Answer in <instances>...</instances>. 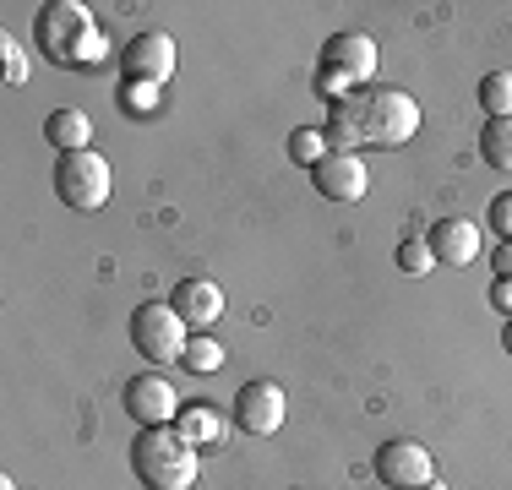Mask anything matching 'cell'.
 Here are the masks:
<instances>
[{
  "instance_id": "obj_23",
  "label": "cell",
  "mask_w": 512,
  "mask_h": 490,
  "mask_svg": "<svg viewBox=\"0 0 512 490\" xmlns=\"http://www.w3.org/2000/svg\"><path fill=\"white\" fill-rule=\"evenodd\" d=\"M491 229H496L502 240H512V191H502V196L491 202Z\"/></svg>"
},
{
  "instance_id": "obj_16",
  "label": "cell",
  "mask_w": 512,
  "mask_h": 490,
  "mask_svg": "<svg viewBox=\"0 0 512 490\" xmlns=\"http://www.w3.org/2000/svg\"><path fill=\"white\" fill-rule=\"evenodd\" d=\"M480 158H485L491 169H502V175H512V115L485 120V131H480Z\"/></svg>"
},
{
  "instance_id": "obj_22",
  "label": "cell",
  "mask_w": 512,
  "mask_h": 490,
  "mask_svg": "<svg viewBox=\"0 0 512 490\" xmlns=\"http://www.w3.org/2000/svg\"><path fill=\"white\" fill-rule=\"evenodd\" d=\"M158 93H164V88H153V82H126V88H120V98H126L131 115H153V109H158Z\"/></svg>"
},
{
  "instance_id": "obj_8",
  "label": "cell",
  "mask_w": 512,
  "mask_h": 490,
  "mask_svg": "<svg viewBox=\"0 0 512 490\" xmlns=\"http://www.w3.org/2000/svg\"><path fill=\"white\" fill-rule=\"evenodd\" d=\"M376 480L393 485V490H420L425 480H436V463H431V452H425L420 441L398 436V441H387V447L376 452Z\"/></svg>"
},
{
  "instance_id": "obj_14",
  "label": "cell",
  "mask_w": 512,
  "mask_h": 490,
  "mask_svg": "<svg viewBox=\"0 0 512 490\" xmlns=\"http://www.w3.org/2000/svg\"><path fill=\"white\" fill-rule=\"evenodd\" d=\"M175 431L191 441V447H224V414L213 409V403H180L175 414Z\"/></svg>"
},
{
  "instance_id": "obj_20",
  "label": "cell",
  "mask_w": 512,
  "mask_h": 490,
  "mask_svg": "<svg viewBox=\"0 0 512 490\" xmlns=\"http://www.w3.org/2000/svg\"><path fill=\"white\" fill-rule=\"evenodd\" d=\"M180 365H186V371H197V376H207V371H218V365H224V349H218L207 333H197V338L186 343V360H180Z\"/></svg>"
},
{
  "instance_id": "obj_27",
  "label": "cell",
  "mask_w": 512,
  "mask_h": 490,
  "mask_svg": "<svg viewBox=\"0 0 512 490\" xmlns=\"http://www.w3.org/2000/svg\"><path fill=\"white\" fill-rule=\"evenodd\" d=\"M420 490H447V485H442V480H425V485H420Z\"/></svg>"
},
{
  "instance_id": "obj_5",
  "label": "cell",
  "mask_w": 512,
  "mask_h": 490,
  "mask_svg": "<svg viewBox=\"0 0 512 490\" xmlns=\"http://www.w3.org/2000/svg\"><path fill=\"white\" fill-rule=\"evenodd\" d=\"M55 196L71 213H99L109 202V164L104 153L82 147V153H60L55 158Z\"/></svg>"
},
{
  "instance_id": "obj_6",
  "label": "cell",
  "mask_w": 512,
  "mask_h": 490,
  "mask_svg": "<svg viewBox=\"0 0 512 490\" xmlns=\"http://www.w3.org/2000/svg\"><path fill=\"white\" fill-rule=\"evenodd\" d=\"M120 403H126V414L142 425V431H153V425H175V414H180V398H175V387L164 382V371L131 376L126 392H120Z\"/></svg>"
},
{
  "instance_id": "obj_9",
  "label": "cell",
  "mask_w": 512,
  "mask_h": 490,
  "mask_svg": "<svg viewBox=\"0 0 512 490\" xmlns=\"http://www.w3.org/2000/svg\"><path fill=\"white\" fill-rule=\"evenodd\" d=\"M120 66H126V82H153L164 88L175 77V39L169 33H137L126 49H120Z\"/></svg>"
},
{
  "instance_id": "obj_15",
  "label": "cell",
  "mask_w": 512,
  "mask_h": 490,
  "mask_svg": "<svg viewBox=\"0 0 512 490\" xmlns=\"http://www.w3.org/2000/svg\"><path fill=\"white\" fill-rule=\"evenodd\" d=\"M44 142H55L60 153H82V147L93 142V120L82 115V109H50V120H44Z\"/></svg>"
},
{
  "instance_id": "obj_13",
  "label": "cell",
  "mask_w": 512,
  "mask_h": 490,
  "mask_svg": "<svg viewBox=\"0 0 512 490\" xmlns=\"http://www.w3.org/2000/svg\"><path fill=\"white\" fill-rule=\"evenodd\" d=\"M425 240L436 251V267H469L480 256V224H469V218H442Z\"/></svg>"
},
{
  "instance_id": "obj_10",
  "label": "cell",
  "mask_w": 512,
  "mask_h": 490,
  "mask_svg": "<svg viewBox=\"0 0 512 490\" xmlns=\"http://www.w3.org/2000/svg\"><path fill=\"white\" fill-rule=\"evenodd\" d=\"M311 180H316V191H322L327 202H360L365 186H371L360 153H327L322 164L311 169Z\"/></svg>"
},
{
  "instance_id": "obj_4",
  "label": "cell",
  "mask_w": 512,
  "mask_h": 490,
  "mask_svg": "<svg viewBox=\"0 0 512 490\" xmlns=\"http://www.w3.org/2000/svg\"><path fill=\"white\" fill-rule=\"evenodd\" d=\"M131 343H137L142 360L169 365V360H186L191 327L180 322V311L169 300H148V305H137V311H131Z\"/></svg>"
},
{
  "instance_id": "obj_25",
  "label": "cell",
  "mask_w": 512,
  "mask_h": 490,
  "mask_svg": "<svg viewBox=\"0 0 512 490\" xmlns=\"http://www.w3.org/2000/svg\"><path fill=\"white\" fill-rule=\"evenodd\" d=\"M491 267H496V278H512V240H502V245H496Z\"/></svg>"
},
{
  "instance_id": "obj_19",
  "label": "cell",
  "mask_w": 512,
  "mask_h": 490,
  "mask_svg": "<svg viewBox=\"0 0 512 490\" xmlns=\"http://www.w3.org/2000/svg\"><path fill=\"white\" fill-rule=\"evenodd\" d=\"M480 104H485V115H512V71H491V77L480 82Z\"/></svg>"
},
{
  "instance_id": "obj_17",
  "label": "cell",
  "mask_w": 512,
  "mask_h": 490,
  "mask_svg": "<svg viewBox=\"0 0 512 490\" xmlns=\"http://www.w3.org/2000/svg\"><path fill=\"white\" fill-rule=\"evenodd\" d=\"M327 153H333V142H327V131H322V126H300V131H289V158H295V164L316 169Z\"/></svg>"
},
{
  "instance_id": "obj_12",
  "label": "cell",
  "mask_w": 512,
  "mask_h": 490,
  "mask_svg": "<svg viewBox=\"0 0 512 490\" xmlns=\"http://www.w3.org/2000/svg\"><path fill=\"white\" fill-rule=\"evenodd\" d=\"M322 66L338 71V77H349V82H371L376 39H371V33H333V39L322 44Z\"/></svg>"
},
{
  "instance_id": "obj_3",
  "label": "cell",
  "mask_w": 512,
  "mask_h": 490,
  "mask_svg": "<svg viewBox=\"0 0 512 490\" xmlns=\"http://www.w3.org/2000/svg\"><path fill=\"white\" fill-rule=\"evenodd\" d=\"M33 39L50 55V66H93L104 60V33L93 28V11L77 6V0H50L33 22Z\"/></svg>"
},
{
  "instance_id": "obj_2",
  "label": "cell",
  "mask_w": 512,
  "mask_h": 490,
  "mask_svg": "<svg viewBox=\"0 0 512 490\" xmlns=\"http://www.w3.org/2000/svg\"><path fill=\"white\" fill-rule=\"evenodd\" d=\"M131 474L142 480V490H191L202 474V458L175 425H153L131 441Z\"/></svg>"
},
{
  "instance_id": "obj_1",
  "label": "cell",
  "mask_w": 512,
  "mask_h": 490,
  "mask_svg": "<svg viewBox=\"0 0 512 490\" xmlns=\"http://www.w3.org/2000/svg\"><path fill=\"white\" fill-rule=\"evenodd\" d=\"M327 142L333 153L355 147H404L420 131V104L404 88H349L338 104H327Z\"/></svg>"
},
{
  "instance_id": "obj_7",
  "label": "cell",
  "mask_w": 512,
  "mask_h": 490,
  "mask_svg": "<svg viewBox=\"0 0 512 490\" xmlns=\"http://www.w3.org/2000/svg\"><path fill=\"white\" fill-rule=\"evenodd\" d=\"M284 414H289V403H284V387L278 382H246L235 392V425L251 436H278L284 431Z\"/></svg>"
},
{
  "instance_id": "obj_21",
  "label": "cell",
  "mask_w": 512,
  "mask_h": 490,
  "mask_svg": "<svg viewBox=\"0 0 512 490\" xmlns=\"http://www.w3.org/2000/svg\"><path fill=\"white\" fill-rule=\"evenodd\" d=\"M0 55H6V88H22V82H28V49L6 33V39H0Z\"/></svg>"
},
{
  "instance_id": "obj_26",
  "label": "cell",
  "mask_w": 512,
  "mask_h": 490,
  "mask_svg": "<svg viewBox=\"0 0 512 490\" xmlns=\"http://www.w3.org/2000/svg\"><path fill=\"white\" fill-rule=\"evenodd\" d=\"M502 349L512 354V316H507V327H502Z\"/></svg>"
},
{
  "instance_id": "obj_24",
  "label": "cell",
  "mask_w": 512,
  "mask_h": 490,
  "mask_svg": "<svg viewBox=\"0 0 512 490\" xmlns=\"http://www.w3.org/2000/svg\"><path fill=\"white\" fill-rule=\"evenodd\" d=\"M491 305L512 316V278H496V284H491Z\"/></svg>"
},
{
  "instance_id": "obj_11",
  "label": "cell",
  "mask_w": 512,
  "mask_h": 490,
  "mask_svg": "<svg viewBox=\"0 0 512 490\" xmlns=\"http://www.w3.org/2000/svg\"><path fill=\"white\" fill-rule=\"evenodd\" d=\"M169 305L180 311V322H186L191 333H207V327L224 316V289H218L213 278H180L175 294H169Z\"/></svg>"
},
{
  "instance_id": "obj_18",
  "label": "cell",
  "mask_w": 512,
  "mask_h": 490,
  "mask_svg": "<svg viewBox=\"0 0 512 490\" xmlns=\"http://www.w3.org/2000/svg\"><path fill=\"white\" fill-rule=\"evenodd\" d=\"M398 273H409V278H425L436 267V251H431V240L425 235H409V240H398Z\"/></svg>"
}]
</instances>
